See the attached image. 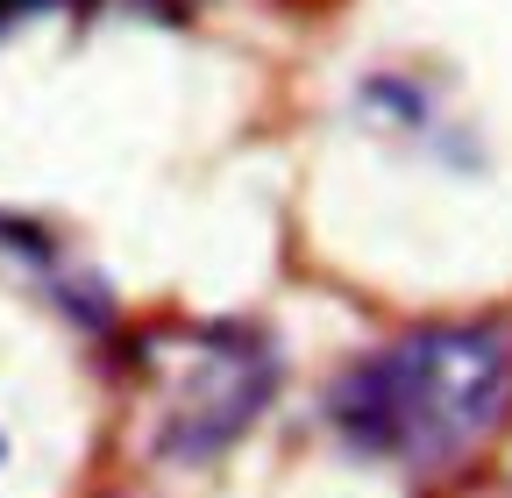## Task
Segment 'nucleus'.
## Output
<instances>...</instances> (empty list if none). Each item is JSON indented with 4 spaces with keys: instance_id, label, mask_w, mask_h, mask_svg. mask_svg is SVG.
<instances>
[{
    "instance_id": "1",
    "label": "nucleus",
    "mask_w": 512,
    "mask_h": 498,
    "mask_svg": "<svg viewBox=\"0 0 512 498\" xmlns=\"http://www.w3.org/2000/svg\"><path fill=\"white\" fill-rule=\"evenodd\" d=\"M512 413V328L427 321L356 356L328 385V427L356 456L399 470H456Z\"/></svg>"
},
{
    "instance_id": "2",
    "label": "nucleus",
    "mask_w": 512,
    "mask_h": 498,
    "mask_svg": "<svg viewBox=\"0 0 512 498\" xmlns=\"http://www.w3.org/2000/svg\"><path fill=\"white\" fill-rule=\"evenodd\" d=\"M278 378H285V363L256 328H200L192 378L178 385V399L157 427V456L164 463H214L221 449H235L264 420V406L278 399Z\"/></svg>"
},
{
    "instance_id": "3",
    "label": "nucleus",
    "mask_w": 512,
    "mask_h": 498,
    "mask_svg": "<svg viewBox=\"0 0 512 498\" xmlns=\"http://www.w3.org/2000/svg\"><path fill=\"white\" fill-rule=\"evenodd\" d=\"M43 8H64V0H0V29H15V22H29Z\"/></svg>"
}]
</instances>
